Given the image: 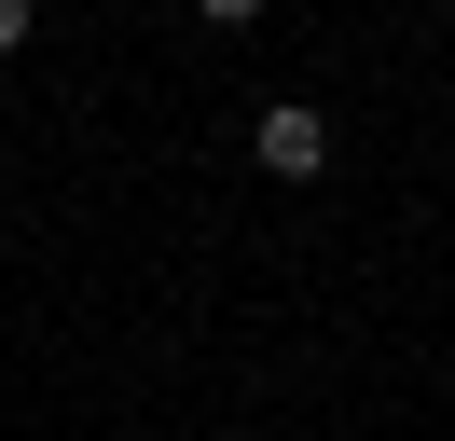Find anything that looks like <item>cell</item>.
<instances>
[{
	"mask_svg": "<svg viewBox=\"0 0 455 441\" xmlns=\"http://www.w3.org/2000/svg\"><path fill=\"white\" fill-rule=\"evenodd\" d=\"M249 152H262V180H317V165H331V110H304V97H276L249 124Z\"/></svg>",
	"mask_w": 455,
	"mask_h": 441,
	"instance_id": "cell-1",
	"label": "cell"
},
{
	"mask_svg": "<svg viewBox=\"0 0 455 441\" xmlns=\"http://www.w3.org/2000/svg\"><path fill=\"white\" fill-rule=\"evenodd\" d=\"M28 28H42V0H0V55H14V42H28Z\"/></svg>",
	"mask_w": 455,
	"mask_h": 441,
	"instance_id": "cell-2",
	"label": "cell"
},
{
	"mask_svg": "<svg viewBox=\"0 0 455 441\" xmlns=\"http://www.w3.org/2000/svg\"><path fill=\"white\" fill-rule=\"evenodd\" d=\"M194 14H207V28H249V14H262V0H194Z\"/></svg>",
	"mask_w": 455,
	"mask_h": 441,
	"instance_id": "cell-3",
	"label": "cell"
}]
</instances>
